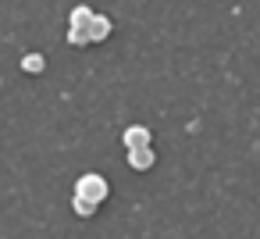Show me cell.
I'll list each match as a JSON object with an SVG mask.
<instances>
[{"label":"cell","instance_id":"cell-4","mask_svg":"<svg viewBox=\"0 0 260 239\" xmlns=\"http://www.w3.org/2000/svg\"><path fill=\"white\" fill-rule=\"evenodd\" d=\"M89 36H93V43H104V40L111 36V18H107V15H96V18L89 22Z\"/></svg>","mask_w":260,"mask_h":239},{"label":"cell","instance_id":"cell-8","mask_svg":"<svg viewBox=\"0 0 260 239\" xmlns=\"http://www.w3.org/2000/svg\"><path fill=\"white\" fill-rule=\"evenodd\" d=\"M68 43L72 47H86V43H93V36H89V29H68Z\"/></svg>","mask_w":260,"mask_h":239},{"label":"cell","instance_id":"cell-6","mask_svg":"<svg viewBox=\"0 0 260 239\" xmlns=\"http://www.w3.org/2000/svg\"><path fill=\"white\" fill-rule=\"evenodd\" d=\"M72 207H75V214H82V218H93V214L100 211V203H96V200H86V196H79V193H75Z\"/></svg>","mask_w":260,"mask_h":239},{"label":"cell","instance_id":"cell-2","mask_svg":"<svg viewBox=\"0 0 260 239\" xmlns=\"http://www.w3.org/2000/svg\"><path fill=\"white\" fill-rule=\"evenodd\" d=\"M121 143H125V150H136V146H150V143H153V132H150L146 125H128V129L121 132Z\"/></svg>","mask_w":260,"mask_h":239},{"label":"cell","instance_id":"cell-7","mask_svg":"<svg viewBox=\"0 0 260 239\" xmlns=\"http://www.w3.org/2000/svg\"><path fill=\"white\" fill-rule=\"evenodd\" d=\"M93 18H96V15H93L86 4H79V8L72 11V25H75V29H89V22H93Z\"/></svg>","mask_w":260,"mask_h":239},{"label":"cell","instance_id":"cell-3","mask_svg":"<svg viewBox=\"0 0 260 239\" xmlns=\"http://www.w3.org/2000/svg\"><path fill=\"white\" fill-rule=\"evenodd\" d=\"M153 164H157L153 146H136V150H128V168H132V171H150Z\"/></svg>","mask_w":260,"mask_h":239},{"label":"cell","instance_id":"cell-5","mask_svg":"<svg viewBox=\"0 0 260 239\" xmlns=\"http://www.w3.org/2000/svg\"><path fill=\"white\" fill-rule=\"evenodd\" d=\"M43 68H47V57H43V54H25V57H22V72H25V75H40Z\"/></svg>","mask_w":260,"mask_h":239},{"label":"cell","instance_id":"cell-1","mask_svg":"<svg viewBox=\"0 0 260 239\" xmlns=\"http://www.w3.org/2000/svg\"><path fill=\"white\" fill-rule=\"evenodd\" d=\"M75 193H79V196H86V200H96V203H104V200H107V193H111V186H107V178H104V175H96V171H86V175H79V182H75Z\"/></svg>","mask_w":260,"mask_h":239}]
</instances>
